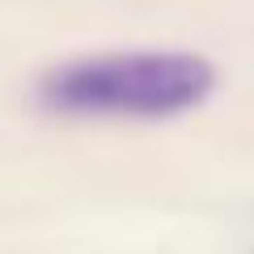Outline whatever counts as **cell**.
I'll return each instance as SVG.
<instances>
[{
  "mask_svg": "<svg viewBox=\"0 0 254 254\" xmlns=\"http://www.w3.org/2000/svg\"><path fill=\"white\" fill-rule=\"evenodd\" d=\"M216 68L187 51H131L64 64L38 81V102L72 119H174L203 106Z\"/></svg>",
  "mask_w": 254,
  "mask_h": 254,
  "instance_id": "1",
  "label": "cell"
}]
</instances>
